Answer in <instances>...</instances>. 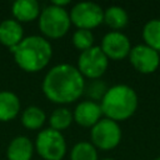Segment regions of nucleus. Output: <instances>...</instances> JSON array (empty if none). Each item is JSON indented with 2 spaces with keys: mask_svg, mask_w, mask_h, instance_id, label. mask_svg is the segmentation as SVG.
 I'll return each instance as SVG.
<instances>
[{
  "mask_svg": "<svg viewBox=\"0 0 160 160\" xmlns=\"http://www.w3.org/2000/svg\"><path fill=\"white\" fill-rule=\"evenodd\" d=\"M41 89L51 102L70 104L79 100L84 94L85 79L76 66L58 64L45 74Z\"/></svg>",
  "mask_w": 160,
  "mask_h": 160,
  "instance_id": "1",
  "label": "nucleus"
},
{
  "mask_svg": "<svg viewBox=\"0 0 160 160\" xmlns=\"http://www.w3.org/2000/svg\"><path fill=\"white\" fill-rule=\"evenodd\" d=\"M18 66L26 72H38L48 66L52 56V46L40 35L24 38L18 46L10 50Z\"/></svg>",
  "mask_w": 160,
  "mask_h": 160,
  "instance_id": "2",
  "label": "nucleus"
},
{
  "mask_svg": "<svg viewBox=\"0 0 160 160\" xmlns=\"http://www.w3.org/2000/svg\"><path fill=\"white\" fill-rule=\"evenodd\" d=\"M138 104L136 91L125 84H116L108 88L100 101L102 115L116 122L131 118L138 109Z\"/></svg>",
  "mask_w": 160,
  "mask_h": 160,
  "instance_id": "3",
  "label": "nucleus"
},
{
  "mask_svg": "<svg viewBox=\"0 0 160 160\" xmlns=\"http://www.w3.org/2000/svg\"><path fill=\"white\" fill-rule=\"evenodd\" d=\"M70 15L65 8L52 4L45 6L39 16V29L49 39H60L70 29Z\"/></svg>",
  "mask_w": 160,
  "mask_h": 160,
  "instance_id": "4",
  "label": "nucleus"
},
{
  "mask_svg": "<svg viewBox=\"0 0 160 160\" xmlns=\"http://www.w3.org/2000/svg\"><path fill=\"white\" fill-rule=\"evenodd\" d=\"M35 150L44 160H62L66 154V141L60 131L51 128L41 130L36 135Z\"/></svg>",
  "mask_w": 160,
  "mask_h": 160,
  "instance_id": "5",
  "label": "nucleus"
},
{
  "mask_svg": "<svg viewBox=\"0 0 160 160\" xmlns=\"http://www.w3.org/2000/svg\"><path fill=\"white\" fill-rule=\"evenodd\" d=\"M90 139L96 149L108 151L116 148L121 141V129L119 122L108 118H101L91 128Z\"/></svg>",
  "mask_w": 160,
  "mask_h": 160,
  "instance_id": "6",
  "label": "nucleus"
},
{
  "mask_svg": "<svg viewBox=\"0 0 160 160\" xmlns=\"http://www.w3.org/2000/svg\"><path fill=\"white\" fill-rule=\"evenodd\" d=\"M109 66V59L100 46H92L81 51L78 58V70L84 78L96 80L100 79Z\"/></svg>",
  "mask_w": 160,
  "mask_h": 160,
  "instance_id": "7",
  "label": "nucleus"
},
{
  "mask_svg": "<svg viewBox=\"0 0 160 160\" xmlns=\"http://www.w3.org/2000/svg\"><path fill=\"white\" fill-rule=\"evenodd\" d=\"M70 21L78 29L91 30L104 22L102 8L92 1H81L75 4L70 12Z\"/></svg>",
  "mask_w": 160,
  "mask_h": 160,
  "instance_id": "8",
  "label": "nucleus"
},
{
  "mask_svg": "<svg viewBox=\"0 0 160 160\" xmlns=\"http://www.w3.org/2000/svg\"><path fill=\"white\" fill-rule=\"evenodd\" d=\"M129 60L136 71L141 74H151L156 71L160 65V54L145 44H139L131 48Z\"/></svg>",
  "mask_w": 160,
  "mask_h": 160,
  "instance_id": "9",
  "label": "nucleus"
},
{
  "mask_svg": "<svg viewBox=\"0 0 160 160\" xmlns=\"http://www.w3.org/2000/svg\"><path fill=\"white\" fill-rule=\"evenodd\" d=\"M100 48L109 60H122L129 56L131 44L121 31H110L104 35Z\"/></svg>",
  "mask_w": 160,
  "mask_h": 160,
  "instance_id": "10",
  "label": "nucleus"
},
{
  "mask_svg": "<svg viewBox=\"0 0 160 160\" xmlns=\"http://www.w3.org/2000/svg\"><path fill=\"white\" fill-rule=\"evenodd\" d=\"M102 116V110L99 102L91 100L80 101L72 112L74 121L84 128H92Z\"/></svg>",
  "mask_w": 160,
  "mask_h": 160,
  "instance_id": "11",
  "label": "nucleus"
},
{
  "mask_svg": "<svg viewBox=\"0 0 160 160\" xmlns=\"http://www.w3.org/2000/svg\"><path fill=\"white\" fill-rule=\"evenodd\" d=\"M24 39V30L15 19H5L0 22V42L9 50H12Z\"/></svg>",
  "mask_w": 160,
  "mask_h": 160,
  "instance_id": "12",
  "label": "nucleus"
},
{
  "mask_svg": "<svg viewBox=\"0 0 160 160\" xmlns=\"http://www.w3.org/2000/svg\"><path fill=\"white\" fill-rule=\"evenodd\" d=\"M34 150L35 146L32 141L25 135H19L9 142L6 158L8 160H31Z\"/></svg>",
  "mask_w": 160,
  "mask_h": 160,
  "instance_id": "13",
  "label": "nucleus"
},
{
  "mask_svg": "<svg viewBox=\"0 0 160 160\" xmlns=\"http://www.w3.org/2000/svg\"><path fill=\"white\" fill-rule=\"evenodd\" d=\"M11 12L14 19L21 24L39 19L41 10L36 0H16L11 5Z\"/></svg>",
  "mask_w": 160,
  "mask_h": 160,
  "instance_id": "14",
  "label": "nucleus"
},
{
  "mask_svg": "<svg viewBox=\"0 0 160 160\" xmlns=\"http://www.w3.org/2000/svg\"><path fill=\"white\" fill-rule=\"evenodd\" d=\"M20 99L19 96L9 90L0 91V121L14 120L20 112Z\"/></svg>",
  "mask_w": 160,
  "mask_h": 160,
  "instance_id": "15",
  "label": "nucleus"
},
{
  "mask_svg": "<svg viewBox=\"0 0 160 160\" xmlns=\"http://www.w3.org/2000/svg\"><path fill=\"white\" fill-rule=\"evenodd\" d=\"M104 22L114 31H119L128 25L129 15L124 8L112 5L104 10Z\"/></svg>",
  "mask_w": 160,
  "mask_h": 160,
  "instance_id": "16",
  "label": "nucleus"
},
{
  "mask_svg": "<svg viewBox=\"0 0 160 160\" xmlns=\"http://www.w3.org/2000/svg\"><path fill=\"white\" fill-rule=\"evenodd\" d=\"M45 121H46L45 111L36 105L28 106L21 114V124L24 125V128L29 130H38L42 128Z\"/></svg>",
  "mask_w": 160,
  "mask_h": 160,
  "instance_id": "17",
  "label": "nucleus"
},
{
  "mask_svg": "<svg viewBox=\"0 0 160 160\" xmlns=\"http://www.w3.org/2000/svg\"><path fill=\"white\" fill-rule=\"evenodd\" d=\"M142 39L145 45L160 51V19H151L144 25Z\"/></svg>",
  "mask_w": 160,
  "mask_h": 160,
  "instance_id": "18",
  "label": "nucleus"
},
{
  "mask_svg": "<svg viewBox=\"0 0 160 160\" xmlns=\"http://www.w3.org/2000/svg\"><path fill=\"white\" fill-rule=\"evenodd\" d=\"M72 121H74L72 112L68 108H58V109H55L51 112L50 118H49L50 128L56 130V131H60V132H61V130L68 129L71 125Z\"/></svg>",
  "mask_w": 160,
  "mask_h": 160,
  "instance_id": "19",
  "label": "nucleus"
},
{
  "mask_svg": "<svg viewBox=\"0 0 160 160\" xmlns=\"http://www.w3.org/2000/svg\"><path fill=\"white\" fill-rule=\"evenodd\" d=\"M70 160H99L98 149L89 141L76 142L70 151Z\"/></svg>",
  "mask_w": 160,
  "mask_h": 160,
  "instance_id": "20",
  "label": "nucleus"
},
{
  "mask_svg": "<svg viewBox=\"0 0 160 160\" xmlns=\"http://www.w3.org/2000/svg\"><path fill=\"white\" fill-rule=\"evenodd\" d=\"M72 45L81 51H85L90 48L94 46V35L91 30H85V29H78L72 34Z\"/></svg>",
  "mask_w": 160,
  "mask_h": 160,
  "instance_id": "21",
  "label": "nucleus"
},
{
  "mask_svg": "<svg viewBox=\"0 0 160 160\" xmlns=\"http://www.w3.org/2000/svg\"><path fill=\"white\" fill-rule=\"evenodd\" d=\"M108 88H106V84L99 79L96 80H92L89 85L85 84V90H84V94L90 98L91 101H96V100H100L104 98L105 92H106Z\"/></svg>",
  "mask_w": 160,
  "mask_h": 160,
  "instance_id": "22",
  "label": "nucleus"
},
{
  "mask_svg": "<svg viewBox=\"0 0 160 160\" xmlns=\"http://www.w3.org/2000/svg\"><path fill=\"white\" fill-rule=\"evenodd\" d=\"M51 4L55 5V6H59V8H65L66 5L70 4V1L69 0H54Z\"/></svg>",
  "mask_w": 160,
  "mask_h": 160,
  "instance_id": "23",
  "label": "nucleus"
},
{
  "mask_svg": "<svg viewBox=\"0 0 160 160\" xmlns=\"http://www.w3.org/2000/svg\"><path fill=\"white\" fill-rule=\"evenodd\" d=\"M102 160H114V159H111V158H105V159H102Z\"/></svg>",
  "mask_w": 160,
  "mask_h": 160,
  "instance_id": "24",
  "label": "nucleus"
},
{
  "mask_svg": "<svg viewBox=\"0 0 160 160\" xmlns=\"http://www.w3.org/2000/svg\"><path fill=\"white\" fill-rule=\"evenodd\" d=\"M154 160H160V156H158V158H155Z\"/></svg>",
  "mask_w": 160,
  "mask_h": 160,
  "instance_id": "25",
  "label": "nucleus"
}]
</instances>
